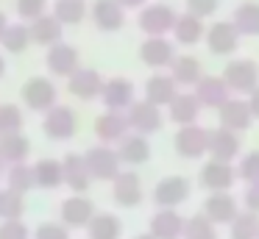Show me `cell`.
<instances>
[{
	"instance_id": "cell-21",
	"label": "cell",
	"mask_w": 259,
	"mask_h": 239,
	"mask_svg": "<svg viewBox=\"0 0 259 239\" xmlns=\"http://www.w3.org/2000/svg\"><path fill=\"white\" fill-rule=\"evenodd\" d=\"M201 186L209 192H229L234 186V167L231 161H209L201 170Z\"/></svg>"
},
{
	"instance_id": "cell-11",
	"label": "cell",
	"mask_w": 259,
	"mask_h": 239,
	"mask_svg": "<svg viewBox=\"0 0 259 239\" xmlns=\"http://www.w3.org/2000/svg\"><path fill=\"white\" fill-rule=\"evenodd\" d=\"M103 78L98 70H90V67H78V70L73 72V75L67 78V89L73 98L78 100H98L103 92Z\"/></svg>"
},
{
	"instance_id": "cell-12",
	"label": "cell",
	"mask_w": 259,
	"mask_h": 239,
	"mask_svg": "<svg viewBox=\"0 0 259 239\" xmlns=\"http://www.w3.org/2000/svg\"><path fill=\"white\" fill-rule=\"evenodd\" d=\"M90 14H92L95 28L103 33H114L125 25V9L117 0H95L90 6Z\"/></svg>"
},
{
	"instance_id": "cell-47",
	"label": "cell",
	"mask_w": 259,
	"mask_h": 239,
	"mask_svg": "<svg viewBox=\"0 0 259 239\" xmlns=\"http://www.w3.org/2000/svg\"><path fill=\"white\" fill-rule=\"evenodd\" d=\"M245 209L259 214V181L248 183V189H245Z\"/></svg>"
},
{
	"instance_id": "cell-5",
	"label": "cell",
	"mask_w": 259,
	"mask_h": 239,
	"mask_svg": "<svg viewBox=\"0 0 259 239\" xmlns=\"http://www.w3.org/2000/svg\"><path fill=\"white\" fill-rule=\"evenodd\" d=\"M173 145H176V153L181 159H201L209 150V131L203 125H198V122L181 125L176 139H173Z\"/></svg>"
},
{
	"instance_id": "cell-38",
	"label": "cell",
	"mask_w": 259,
	"mask_h": 239,
	"mask_svg": "<svg viewBox=\"0 0 259 239\" xmlns=\"http://www.w3.org/2000/svg\"><path fill=\"white\" fill-rule=\"evenodd\" d=\"M6 183H9V189H14V192H20V195H25V192H31V189H36L34 167L25 164V161H20V164H12V167H9V175H6Z\"/></svg>"
},
{
	"instance_id": "cell-10",
	"label": "cell",
	"mask_w": 259,
	"mask_h": 239,
	"mask_svg": "<svg viewBox=\"0 0 259 239\" xmlns=\"http://www.w3.org/2000/svg\"><path fill=\"white\" fill-rule=\"evenodd\" d=\"M140 59L145 67H153V70L170 67L176 59V44L170 42L167 36H148L145 42L140 44Z\"/></svg>"
},
{
	"instance_id": "cell-53",
	"label": "cell",
	"mask_w": 259,
	"mask_h": 239,
	"mask_svg": "<svg viewBox=\"0 0 259 239\" xmlns=\"http://www.w3.org/2000/svg\"><path fill=\"white\" fill-rule=\"evenodd\" d=\"M3 164H6V161H3V159H0V172H3Z\"/></svg>"
},
{
	"instance_id": "cell-3",
	"label": "cell",
	"mask_w": 259,
	"mask_h": 239,
	"mask_svg": "<svg viewBox=\"0 0 259 239\" xmlns=\"http://www.w3.org/2000/svg\"><path fill=\"white\" fill-rule=\"evenodd\" d=\"M78 131V117L70 106L56 103L53 109L45 111V120H42V133L53 142H64V139H73Z\"/></svg>"
},
{
	"instance_id": "cell-2",
	"label": "cell",
	"mask_w": 259,
	"mask_h": 239,
	"mask_svg": "<svg viewBox=\"0 0 259 239\" xmlns=\"http://www.w3.org/2000/svg\"><path fill=\"white\" fill-rule=\"evenodd\" d=\"M223 81L234 94H251L259 86V64L253 59H234L226 64Z\"/></svg>"
},
{
	"instance_id": "cell-20",
	"label": "cell",
	"mask_w": 259,
	"mask_h": 239,
	"mask_svg": "<svg viewBox=\"0 0 259 239\" xmlns=\"http://www.w3.org/2000/svg\"><path fill=\"white\" fill-rule=\"evenodd\" d=\"M112 195L114 203L123 206V209H134L142 203V181L137 172H120L112 181Z\"/></svg>"
},
{
	"instance_id": "cell-33",
	"label": "cell",
	"mask_w": 259,
	"mask_h": 239,
	"mask_svg": "<svg viewBox=\"0 0 259 239\" xmlns=\"http://www.w3.org/2000/svg\"><path fill=\"white\" fill-rule=\"evenodd\" d=\"M34 178L39 189H59L64 183V167L56 159H39L34 164Z\"/></svg>"
},
{
	"instance_id": "cell-42",
	"label": "cell",
	"mask_w": 259,
	"mask_h": 239,
	"mask_svg": "<svg viewBox=\"0 0 259 239\" xmlns=\"http://www.w3.org/2000/svg\"><path fill=\"white\" fill-rule=\"evenodd\" d=\"M237 175L242 178V181L253 183L259 181V150H251V153H245L240 159V170H237Z\"/></svg>"
},
{
	"instance_id": "cell-23",
	"label": "cell",
	"mask_w": 259,
	"mask_h": 239,
	"mask_svg": "<svg viewBox=\"0 0 259 239\" xmlns=\"http://www.w3.org/2000/svg\"><path fill=\"white\" fill-rule=\"evenodd\" d=\"M28 31H31V42L42 44V47H53V44H59L64 36V25L53 14L36 17L34 22H28Z\"/></svg>"
},
{
	"instance_id": "cell-19",
	"label": "cell",
	"mask_w": 259,
	"mask_h": 239,
	"mask_svg": "<svg viewBox=\"0 0 259 239\" xmlns=\"http://www.w3.org/2000/svg\"><path fill=\"white\" fill-rule=\"evenodd\" d=\"M209 156L214 161H234L240 156V136L237 131H229V128H214L209 131Z\"/></svg>"
},
{
	"instance_id": "cell-35",
	"label": "cell",
	"mask_w": 259,
	"mask_h": 239,
	"mask_svg": "<svg viewBox=\"0 0 259 239\" xmlns=\"http://www.w3.org/2000/svg\"><path fill=\"white\" fill-rule=\"evenodd\" d=\"M87 11H90L87 0H53L51 14L56 17L62 25H78V22H84Z\"/></svg>"
},
{
	"instance_id": "cell-26",
	"label": "cell",
	"mask_w": 259,
	"mask_h": 239,
	"mask_svg": "<svg viewBox=\"0 0 259 239\" xmlns=\"http://www.w3.org/2000/svg\"><path fill=\"white\" fill-rule=\"evenodd\" d=\"M117 156L123 164H145L151 159V142L142 133H125L117 142Z\"/></svg>"
},
{
	"instance_id": "cell-40",
	"label": "cell",
	"mask_w": 259,
	"mask_h": 239,
	"mask_svg": "<svg viewBox=\"0 0 259 239\" xmlns=\"http://www.w3.org/2000/svg\"><path fill=\"white\" fill-rule=\"evenodd\" d=\"M25 211V200L14 189H0V220H20Z\"/></svg>"
},
{
	"instance_id": "cell-8",
	"label": "cell",
	"mask_w": 259,
	"mask_h": 239,
	"mask_svg": "<svg viewBox=\"0 0 259 239\" xmlns=\"http://www.w3.org/2000/svg\"><path fill=\"white\" fill-rule=\"evenodd\" d=\"M190 198V181L184 175H167L153 186V203L159 209H176Z\"/></svg>"
},
{
	"instance_id": "cell-6",
	"label": "cell",
	"mask_w": 259,
	"mask_h": 239,
	"mask_svg": "<svg viewBox=\"0 0 259 239\" xmlns=\"http://www.w3.org/2000/svg\"><path fill=\"white\" fill-rule=\"evenodd\" d=\"M206 47L212 50L214 56H231L237 47H240V31L234 28L231 20H218L206 28Z\"/></svg>"
},
{
	"instance_id": "cell-31",
	"label": "cell",
	"mask_w": 259,
	"mask_h": 239,
	"mask_svg": "<svg viewBox=\"0 0 259 239\" xmlns=\"http://www.w3.org/2000/svg\"><path fill=\"white\" fill-rule=\"evenodd\" d=\"M31 153V139L25 133H6L0 136V159L6 164H20Z\"/></svg>"
},
{
	"instance_id": "cell-34",
	"label": "cell",
	"mask_w": 259,
	"mask_h": 239,
	"mask_svg": "<svg viewBox=\"0 0 259 239\" xmlns=\"http://www.w3.org/2000/svg\"><path fill=\"white\" fill-rule=\"evenodd\" d=\"M87 231H90V239H120V233H123V222H120L117 214L103 211V214L92 217L90 225H87Z\"/></svg>"
},
{
	"instance_id": "cell-45",
	"label": "cell",
	"mask_w": 259,
	"mask_h": 239,
	"mask_svg": "<svg viewBox=\"0 0 259 239\" xmlns=\"http://www.w3.org/2000/svg\"><path fill=\"white\" fill-rule=\"evenodd\" d=\"M36 239H70V231L64 222H42L36 228Z\"/></svg>"
},
{
	"instance_id": "cell-1",
	"label": "cell",
	"mask_w": 259,
	"mask_h": 239,
	"mask_svg": "<svg viewBox=\"0 0 259 239\" xmlns=\"http://www.w3.org/2000/svg\"><path fill=\"white\" fill-rule=\"evenodd\" d=\"M176 20H179V14H176L173 6H167V3H145L140 9L137 25H140V31L145 33V36H167V31H173Z\"/></svg>"
},
{
	"instance_id": "cell-51",
	"label": "cell",
	"mask_w": 259,
	"mask_h": 239,
	"mask_svg": "<svg viewBox=\"0 0 259 239\" xmlns=\"http://www.w3.org/2000/svg\"><path fill=\"white\" fill-rule=\"evenodd\" d=\"M6 75V59H3V56H0V78Z\"/></svg>"
},
{
	"instance_id": "cell-22",
	"label": "cell",
	"mask_w": 259,
	"mask_h": 239,
	"mask_svg": "<svg viewBox=\"0 0 259 239\" xmlns=\"http://www.w3.org/2000/svg\"><path fill=\"white\" fill-rule=\"evenodd\" d=\"M128 131H131V125H128L125 111H109L106 109L95 120V136L101 139V142H106V145L109 142H120Z\"/></svg>"
},
{
	"instance_id": "cell-16",
	"label": "cell",
	"mask_w": 259,
	"mask_h": 239,
	"mask_svg": "<svg viewBox=\"0 0 259 239\" xmlns=\"http://www.w3.org/2000/svg\"><path fill=\"white\" fill-rule=\"evenodd\" d=\"M101 100L109 111H128V106L134 103V83L128 78H109L103 83Z\"/></svg>"
},
{
	"instance_id": "cell-43",
	"label": "cell",
	"mask_w": 259,
	"mask_h": 239,
	"mask_svg": "<svg viewBox=\"0 0 259 239\" xmlns=\"http://www.w3.org/2000/svg\"><path fill=\"white\" fill-rule=\"evenodd\" d=\"M45 9H48V0H17V14H20V20L34 22L36 17L48 14Z\"/></svg>"
},
{
	"instance_id": "cell-7",
	"label": "cell",
	"mask_w": 259,
	"mask_h": 239,
	"mask_svg": "<svg viewBox=\"0 0 259 239\" xmlns=\"http://www.w3.org/2000/svg\"><path fill=\"white\" fill-rule=\"evenodd\" d=\"M125 117H128L131 131L142 133V136L156 133L159 128H162V109L148 103V100H134V103L128 106V111H125Z\"/></svg>"
},
{
	"instance_id": "cell-37",
	"label": "cell",
	"mask_w": 259,
	"mask_h": 239,
	"mask_svg": "<svg viewBox=\"0 0 259 239\" xmlns=\"http://www.w3.org/2000/svg\"><path fill=\"white\" fill-rule=\"evenodd\" d=\"M0 44H3V50H9V53H25V47L31 44L28 25H23V22H9V28L3 31V36H0Z\"/></svg>"
},
{
	"instance_id": "cell-18",
	"label": "cell",
	"mask_w": 259,
	"mask_h": 239,
	"mask_svg": "<svg viewBox=\"0 0 259 239\" xmlns=\"http://www.w3.org/2000/svg\"><path fill=\"white\" fill-rule=\"evenodd\" d=\"M59 211H62V222L67 228H84L95 217V203L90 198H84V195H73V198L62 200Z\"/></svg>"
},
{
	"instance_id": "cell-50",
	"label": "cell",
	"mask_w": 259,
	"mask_h": 239,
	"mask_svg": "<svg viewBox=\"0 0 259 239\" xmlns=\"http://www.w3.org/2000/svg\"><path fill=\"white\" fill-rule=\"evenodd\" d=\"M6 28H9V20H6V14L0 11V36H3V31H6Z\"/></svg>"
},
{
	"instance_id": "cell-15",
	"label": "cell",
	"mask_w": 259,
	"mask_h": 239,
	"mask_svg": "<svg viewBox=\"0 0 259 239\" xmlns=\"http://www.w3.org/2000/svg\"><path fill=\"white\" fill-rule=\"evenodd\" d=\"M218 120L223 128H229V131H245L248 125H251L253 114H251V106H248L245 98H229L223 106L218 109Z\"/></svg>"
},
{
	"instance_id": "cell-25",
	"label": "cell",
	"mask_w": 259,
	"mask_h": 239,
	"mask_svg": "<svg viewBox=\"0 0 259 239\" xmlns=\"http://www.w3.org/2000/svg\"><path fill=\"white\" fill-rule=\"evenodd\" d=\"M184 217L176 209H159L151 217V233L156 239H181L184 236Z\"/></svg>"
},
{
	"instance_id": "cell-41",
	"label": "cell",
	"mask_w": 259,
	"mask_h": 239,
	"mask_svg": "<svg viewBox=\"0 0 259 239\" xmlns=\"http://www.w3.org/2000/svg\"><path fill=\"white\" fill-rule=\"evenodd\" d=\"M23 111L20 106L14 103H0V136H6V133H23Z\"/></svg>"
},
{
	"instance_id": "cell-17",
	"label": "cell",
	"mask_w": 259,
	"mask_h": 239,
	"mask_svg": "<svg viewBox=\"0 0 259 239\" xmlns=\"http://www.w3.org/2000/svg\"><path fill=\"white\" fill-rule=\"evenodd\" d=\"M203 214L214 222V225H231L240 209H237V200L231 192H209L206 203H203Z\"/></svg>"
},
{
	"instance_id": "cell-44",
	"label": "cell",
	"mask_w": 259,
	"mask_h": 239,
	"mask_svg": "<svg viewBox=\"0 0 259 239\" xmlns=\"http://www.w3.org/2000/svg\"><path fill=\"white\" fill-rule=\"evenodd\" d=\"M187 11L195 17H201V20H206V17H212L214 11H218L220 0H184Z\"/></svg>"
},
{
	"instance_id": "cell-46",
	"label": "cell",
	"mask_w": 259,
	"mask_h": 239,
	"mask_svg": "<svg viewBox=\"0 0 259 239\" xmlns=\"http://www.w3.org/2000/svg\"><path fill=\"white\" fill-rule=\"evenodd\" d=\"M0 239H28V228H25L23 220H3Z\"/></svg>"
},
{
	"instance_id": "cell-24",
	"label": "cell",
	"mask_w": 259,
	"mask_h": 239,
	"mask_svg": "<svg viewBox=\"0 0 259 239\" xmlns=\"http://www.w3.org/2000/svg\"><path fill=\"white\" fill-rule=\"evenodd\" d=\"M62 167H64V183H67L75 195L90 189L92 175H90V167H87V159L81 153H67L62 159Z\"/></svg>"
},
{
	"instance_id": "cell-32",
	"label": "cell",
	"mask_w": 259,
	"mask_h": 239,
	"mask_svg": "<svg viewBox=\"0 0 259 239\" xmlns=\"http://www.w3.org/2000/svg\"><path fill=\"white\" fill-rule=\"evenodd\" d=\"M234 28L240 31V36H259V3L256 0H245L234 9L231 17Z\"/></svg>"
},
{
	"instance_id": "cell-27",
	"label": "cell",
	"mask_w": 259,
	"mask_h": 239,
	"mask_svg": "<svg viewBox=\"0 0 259 239\" xmlns=\"http://www.w3.org/2000/svg\"><path fill=\"white\" fill-rule=\"evenodd\" d=\"M167 114L179 128L181 125H192V122L198 120V114H201V103H198L195 92H179L173 98V103L167 106Z\"/></svg>"
},
{
	"instance_id": "cell-9",
	"label": "cell",
	"mask_w": 259,
	"mask_h": 239,
	"mask_svg": "<svg viewBox=\"0 0 259 239\" xmlns=\"http://www.w3.org/2000/svg\"><path fill=\"white\" fill-rule=\"evenodd\" d=\"M20 98H23V103L28 106L31 111H48L56 106V86H53L51 78H31L28 83L23 86V92H20Z\"/></svg>"
},
{
	"instance_id": "cell-48",
	"label": "cell",
	"mask_w": 259,
	"mask_h": 239,
	"mask_svg": "<svg viewBox=\"0 0 259 239\" xmlns=\"http://www.w3.org/2000/svg\"><path fill=\"white\" fill-rule=\"evenodd\" d=\"M248 106H251V114H253V117H256V120H259V86L253 89L251 94H248Z\"/></svg>"
},
{
	"instance_id": "cell-36",
	"label": "cell",
	"mask_w": 259,
	"mask_h": 239,
	"mask_svg": "<svg viewBox=\"0 0 259 239\" xmlns=\"http://www.w3.org/2000/svg\"><path fill=\"white\" fill-rule=\"evenodd\" d=\"M229 239H259V214L256 211H240L231 220Z\"/></svg>"
},
{
	"instance_id": "cell-13",
	"label": "cell",
	"mask_w": 259,
	"mask_h": 239,
	"mask_svg": "<svg viewBox=\"0 0 259 239\" xmlns=\"http://www.w3.org/2000/svg\"><path fill=\"white\" fill-rule=\"evenodd\" d=\"M192 92H195L201 109H220V106L231 98V89L226 86L223 75H203L201 81L195 83Z\"/></svg>"
},
{
	"instance_id": "cell-30",
	"label": "cell",
	"mask_w": 259,
	"mask_h": 239,
	"mask_svg": "<svg viewBox=\"0 0 259 239\" xmlns=\"http://www.w3.org/2000/svg\"><path fill=\"white\" fill-rule=\"evenodd\" d=\"M170 78H173L179 86H195L203 78L201 61L195 56H176L173 64H170Z\"/></svg>"
},
{
	"instance_id": "cell-39",
	"label": "cell",
	"mask_w": 259,
	"mask_h": 239,
	"mask_svg": "<svg viewBox=\"0 0 259 239\" xmlns=\"http://www.w3.org/2000/svg\"><path fill=\"white\" fill-rule=\"evenodd\" d=\"M181 239H218V228L209 220L206 214H192L190 220L184 222V236Z\"/></svg>"
},
{
	"instance_id": "cell-49",
	"label": "cell",
	"mask_w": 259,
	"mask_h": 239,
	"mask_svg": "<svg viewBox=\"0 0 259 239\" xmlns=\"http://www.w3.org/2000/svg\"><path fill=\"white\" fill-rule=\"evenodd\" d=\"M120 6H123V9H142V6L148 3V0H117Z\"/></svg>"
},
{
	"instance_id": "cell-28",
	"label": "cell",
	"mask_w": 259,
	"mask_h": 239,
	"mask_svg": "<svg viewBox=\"0 0 259 239\" xmlns=\"http://www.w3.org/2000/svg\"><path fill=\"white\" fill-rule=\"evenodd\" d=\"M179 94V83L173 81L170 75H151L145 83V100L153 106H170L173 103V98Z\"/></svg>"
},
{
	"instance_id": "cell-52",
	"label": "cell",
	"mask_w": 259,
	"mask_h": 239,
	"mask_svg": "<svg viewBox=\"0 0 259 239\" xmlns=\"http://www.w3.org/2000/svg\"><path fill=\"white\" fill-rule=\"evenodd\" d=\"M134 239H156V236H153V233L148 231V233H140V236H134Z\"/></svg>"
},
{
	"instance_id": "cell-14",
	"label": "cell",
	"mask_w": 259,
	"mask_h": 239,
	"mask_svg": "<svg viewBox=\"0 0 259 239\" xmlns=\"http://www.w3.org/2000/svg\"><path fill=\"white\" fill-rule=\"evenodd\" d=\"M45 64L53 75H62V78H70L75 70L81 67V59H78V50L67 42H59L53 47H48V56H45Z\"/></svg>"
},
{
	"instance_id": "cell-4",
	"label": "cell",
	"mask_w": 259,
	"mask_h": 239,
	"mask_svg": "<svg viewBox=\"0 0 259 239\" xmlns=\"http://www.w3.org/2000/svg\"><path fill=\"white\" fill-rule=\"evenodd\" d=\"M87 159V167H90V175L95 178V181H114V178L120 175V156H117V148H112V145H95V148H90L84 153Z\"/></svg>"
},
{
	"instance_id": "cell-29",
	"label": "cell",
	"mask_w": 259,
	"mask_h": 239,
	"mask_svg": "<svg viewBox=\"0 0 259 239\" xmlns=\"http://www.w3.org/2000/svg\"><path fill=\"white\" fill-rule=\"evenodd\" d=\"M173 36L179 44H198L203 36H206V25H203L201 17L190 14V11H184V14H179V20H176L173 25Z\"/></svg>"
}]
</instances>
